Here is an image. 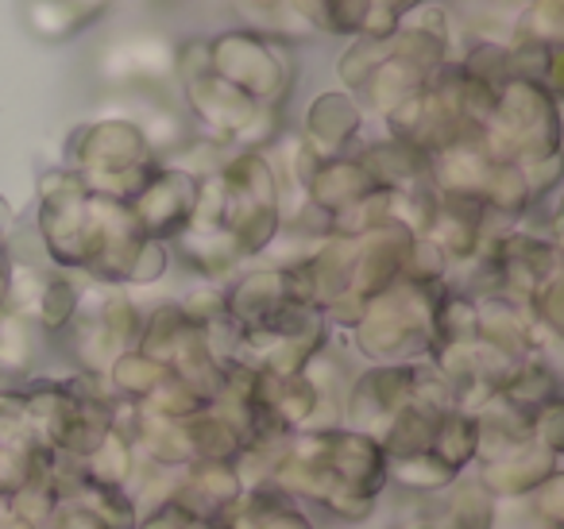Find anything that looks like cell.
Returning <instances> with one entry per match:
<instances>
[{"mask_svg": "<svg viewBox=\"0 0 564 529\" xmlns=\"http://www.w3.org/2000/svg\"><path fill=\"white\" fill-rule=\"evenodd\" d=\"M564 467V456L556 452L541 449V444H522V449L507 452L499 460H487V464H476L471 467V479L487 490L499 506L507 503H522L530 498L541 483H549L553 475H561Z\"/></svg>", "mask_w": 564, "mask_h": 529, "instance_id": "1", "label": "cell"}, {"mask_svg": "<svg viewBox=\"0 0 564 529\" xmlns=\"http://www.w3.org/2000/svg\"><path fill=\"white\" fill-rule=\"evenodd\" d=\"M360 125H364V112L352 97L348 94H322L314 105H310L302 140H306L322 159H337V155H345L348 143L360 136Z\"/></svg>", "mask_w": 564, "mask_h": 529, "instance_id": "2", "label": "cell"}, {"mask_svg": "<svg viewBox=\"0 0 564 529\" xmlns=\"http://www.w3.org/2000/svg\"><path fill=\"white\" fill-rule=\"evenodd\" d=\"M437 529H499V503L471 475H460L445 495L433 498Z\"/></svg>", "mask_w": 564, "mask_h": 529, "instance_id": "3", "label": "cell"}, {"mask_svg": "<svg viewBox=\"0 0 564 529\" xmlns=\"http://www.w3.org/2000/svg\"><path fill=\"white\" fill-rule=\"evenodd\" d=\"M430 456L441 460V464H445L453 475H468V467H476V460H479V421H476V413H464V410L441 413Z\"/></svg>", "mask_w": 564, "mask_h": 529, "instance_id": "4", "label": "cell"}, {"mask_svg": "<svg viewBox=\"0 0 564 529\" xmlns=\"http://www.w3.org/2000/svg\"><path fill=\"white\" fill-rule=\"evenodd\" d=\"M105 379H109V387H112V395H117V398L143 406L166 379H171V367L159 364V359H151L148 352L128 348V352H120V356L112 359L109 371H105Z\"/></svg>", "mask_w": 564, "mask_h": 529, "instance_id": "5", "label": "cell"}, {"mask_svg": "<svg viewBox=\"0 0 564 529\" xmlns=\"http://www.w3.org/2000/svg\"><path fill=\"white\" fill-rule=\"evenodd\" d=\"M460 475L448 472L441 460L425 456H406V460H391L387 464V495L399 498H437L445 495Z\"/></svg>", "mask_w": 564, "mask_h": 529, "instance_id": "6", "label": "cell"}, {"mask_svg": "<svg viewBox=\"0 0 564 529\" xmlns=\"http://www.w3.org/2000/svg\"><path fill=\"white\" fill-rule=\"evenodd\" d=\"M189 436V449H194V460H217V464H232L240 456V436L232 433L225 418L217 410H202L197 418L182 421Z\"/></svg>", "mask_w": 564, "mask_h": 529, "instance_id": "7", "label": "cell"}, {"mask_svg": "<svg viewBox=\"0 0 564 529\" xmlns=\"http://www.w3.org/2000/svg\"><path fill=\"white\" fill-rule=\"evenodd\" d=\"M74 503L86 506L97 521H105V529H135V521H140V506L124 487H105V483H94L89 475L78 495H74Z\"/></svg>", "mask_w": 564, "mask_h": 529, "instance_id": "8", "label": "cell"}, {"mask_svg": "<svg viewBox=\"0 0 564 529\" xmlns=\"http://www.w3.org/2000/svg\"><path fill=\"white\" fill-rule=\"evenodd\" d=\"M82 467H86V475L94 483H105V487H124V483L132 479L135 449L128 441H120L117 433H109L94 456L82 460Z\"/></svg>", "mask_w": 564, "mask_h": 529, "instance_id": "9", "label": "cell"}, {"mask_svg": "<svg viewBox=\"0 0 564 529\" xmlns=\"http://www.w3.org/2000/svg\"><path fill=\"white\" fill-rule=\"evenodd\" d=\"M58 506H63V498L51 490V483H28V487H20L17 495H12V518H20L24 526L32 529H47L51 521H55Z\"/></svg>", "mask_w": 564, "mask_h": 529, "instance_id": "10", "label": "cell"}, {"mask_svg": "<svg viewBox=\"0 0 564 529\" xmlns=\"http://www.w3.org/2000/svg\"><path fill=\"white\" fill-rule=\"evenodd\" d=\"M530 441L541 444V449H549V452H556V456H564V402L561 398H553V402H545V406L533 410Z\"/></svg>", "mask_w": 564, "mask_h": 529, "instance_id": "11", "label": "cell"}, {"mask_svg": "<svg viewBox=\"0 0 564 529\" xmlns=\"http://www.w3.org/2000/svg\"><path fill=\"white\" fill-rule=\"evenodd\" d=\"M220 529H228V526H220Z\"/></svg>", "mask_w": 564, "mask_h": 529, "instance_id": "12", "label": "cell"}]
</instances>
